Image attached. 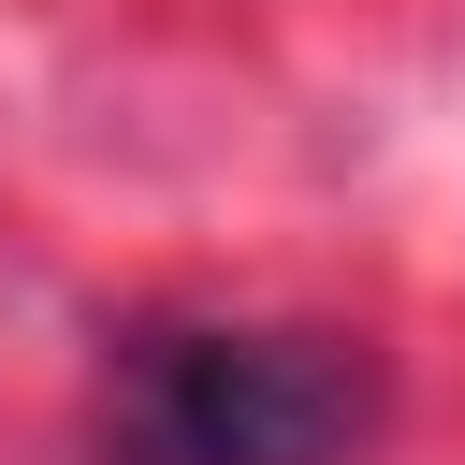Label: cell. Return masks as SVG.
I'll use <instances>...</instances> for the list:
<instances>
[{"label":"cell","mask_w":465,"mask_h":465,"mask_svg":"<svg viewBox=\"0 0 465 465\" xmlns=\"http://www.w3.org/2000/svg\"><path fill=\"white\" fill-rule=\"evenodd\" d=\"M378 421L392 363L334 320H131L87 392L102 465H363Z\"/></svg>","instance_id":"obj_1"}]
</instances>
